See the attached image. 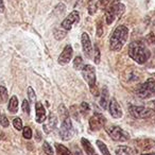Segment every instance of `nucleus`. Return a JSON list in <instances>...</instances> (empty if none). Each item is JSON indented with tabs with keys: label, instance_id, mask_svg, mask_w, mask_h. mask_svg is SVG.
<instances>
[{
	"label": "nucleus",
	"instance_id": "nucleus-1",
	"mask_svg": "<svg viewBox=\"0 0 155 155\" xmlns=\"http://www.w3.org/2000/svg\"><path fill=\"white\" fill-rule=\"evenodd\" d=\"M129 55H130V58L135 61L136 63L142 65L148 62V60L151 56V52L142 41H136L130 44Z\"/></svg>",
	"mask_w": 155,
	"mask_h": 155
},
{
	"label": "nucleus",
	"instance_id": "nucleus-2",
	"mask_svg": "<svg viewBox=\"0 0 155 155\" xmlns=\"http://www.w3.org/2000/svg\"><path fill=\"white\" fill-rule=\"evenodd\" d=\"M129 37V29L127 26L120 25L114 30L110 38V48L112 51H120Z\"/></svg>",
	"mask_w": 155,
	"mask_h": 155
},
{
	"label": "nucleus",
	"instance_id": "nucleus-3",
	"mask_svg": "<svg viewBox=\"0 0 155 155\" xmlns=\"http://www.w3.org/2000/svg\"><path fill=\"white\" fill-rule=\"evenodd\" d=\"M82 72V75L84 78L85 82L88 84L89 88H91V91L94 96L98 97L100 95L99 94V89L97 87V75H96V70L95 67L93 65H84V67L81 70Z\"/></svg>",
	"mask_w": 155,
	"mask_h": 155
},
{
	"label": "nucleus",
	"instance_id": "nucleus-4",
	"mask_svg": "<svg viewBox=\"0 0 155 155\" xmlns=\"http://www.w3.org/2000/svg\"><path fill=\"white\" fill-rule=\"evenodd\" d=\"M125 11L124 5L119 1V0H112L108 8H106L105 12V22L107 25H112L117 17H120L123 15Z\"/></svg>",
	"mask_w": 155,
	"mask_h": 155
},
{
	"label": "nucleus",
	"instance_id": "nucleus-5",
	"mask_svg": "<svg viewBox=\"0 0 155 155\" xmlns=\"http://www.w3.org/2000/svg\"><path fill=\"white\" fill-rule=\"evenodd\" d=\"M135 95L139 99H149L155 95V80L150 78L139 84L135 89Z\"/></svg>",
	"mask_w": 155,
	"mask_h": 155
},
{
	"label": "nucleus",
	"instance_id": "nucleus-6",
	"mask_svg": "<svg viewBox=\"0 0 155 155\" xmlns=\"http://www.w3.org/2000/svg\"><path fill=\"white\" fill-rule=\"evenodd\" d=\"M127 110H129V114L136 119H146L154 114L153 108L141 105H130Z\"/></svg>",
	"mask_w": 155,
	"mask_h": 155
},
{
	"label": "nucleus",
	"instance_id": "nucleus-7",
	"mask_svg": "<svg viewBox=\"0 0 155 155\" xmlns=\"http://www.w3.org/2000/svg\"><path fill=\"white\" fill-rule=\"evenodd\" d=\"M106 133L108 134L110 138L115 141H121L124 142L127 140H129L130 136L124 130H122L118 125H110L106 129Z\"/></svg>",
	"mask_w": 155,
	"mask_h": 155
},
{
	"label": "nucleus",
	"instance_id": "nucleus-8",
	"mask_svg": "<svg viewBox=\"0 0 155 155\" xmlns=\"http://www.w3.org/2000/svg\"><path fill=\"white\" fill-rule=\"evenodd\" d=\"M89 129L91 131H100L101 129H103L106 124V118L103 114L101 113H95L93 116L89 119Z\"/></svg>",
	"mask_w": 155,
	"mask_h": 155
},
{
	"label": "nucleus",
	"instance_id": "nucleus-9",
	"mask_svg": "<svg viewBox=\"0 0 155 155\" xmlns=\"http://www.w3.org/2000/svg\"><path fill=\"white\" fill-rule=\"evenodd\" d=\"M60 137L64 141H68L72 137V122H71L70 117H67L62 120V124H61L60 129Z\"/></svg>",
	"mask_w": 155,
	"mask_h": 155
},
{
	"label": "nucleus",
	"instance_id": "nucleus-10",
	"mask_svg": "<svg viewBox=\"0 0 155 155\" xmlns=\"http://www.w3.org/2000/svg\"><path fill=\"white\" fill-rule=\"evenodd\" d=\"M79 20H80V13L78 11H72L70 14H68V15L66 16V18H65L64 20H63L62 24H61V27H62L64 30L69 31L72 29L73 25L79 22Z\"/></svg>",
	"mask_w": 155,
	"mask_h": 155
},
{
	"label": "nucleus",
	"instance_id": "nucleus-11",
	"mask_svg": "<svg viewBox=\"0 0 155 155\" xmlns=\"http://www.w3.org/2000/svg\"><path fill=\"white\" fill-rule=\"evenodd\" d=\"M134 146L137 148V150L141 152H148L151 149L155 148V140L153 139H135Z\"/></svg>",
	"mask_w": 155,
	"mask_h": 155
},
{
	"label": "nucleus",
	"instance_id": "nucleus-12",
	"mask_svg": "<svg viewBox=\"0 0 155 155\" xmlns=\"http://www.w3.org/2000/svg\"><path fill=\"white\" fill-rule=\"evenodd\" d=\"M108 110H110V114L113 118L115 119H119L122 117L123 112H122V108H121L120 104L118 103L115 98L110 100V104H108Z\"/></svg>",
	"mask_w": 155,
	"mask_h": 155
},
{
	"label": "nucleus",
	"instance_id": "nucleus-13",
	"mask_svg": "<svg viewBox=\"0 0 155 155\" xmlns=\"http://www.w3.org/2000/svg\"><path fill=\"white\" fill-rule=\"evenodd\" d=\"M72 55H73V49L70 45H67L66 47L64 48V50L62 51V53L60 54L58 56V64L64 66V65H67L69 62L71 61L72 58Z\"/></svg>",
	"mask_w": 155,
	"mask_h": 155
},
{
	"label": "nucleus",
	"instance_id": "nucleus-14",
	"mask_svg": "<svg viewBox=\"0 0 155 155\" xmlns=\"http://www.w3.org/2000/svg\"><path fill=\"white\" fill-rule=\"evenodd\" d=\"M81 43H82V48L84 51L85 55L87 58H91L93 56V45H91V41L89 35L86 32L82 33L81 36Z\"/></svg>",
	"mask_w": 155,
	"mask_h": 155
},
{
	"label": "nucleus",
	"instance_id": "nucleus-15",
	"mask_svg": "<svg viewBox=\"0 0 155 155\" xmlns=\"http://www.w3.org/2000/svg\"><path fill=\"white\" fill-rule=\"evenodd\" d=\"M35 112H36V116H35V119H36L37 123H43L44 121L46 120V110L44 107V105L41 103V102H36L35 104Z\"/></svg>",
	"mask_w": 155,
	"mask_h": 155
},
{
	"label": "nucleus",
	"instance_id": "nucleus-16",
	"mask_svg": "<svg viewBox=\"0 0 155 155\" xmlns=\"http://www.w3.org/2000/svg\"><path fill=\"white\" fill-rule=\"evenodd\" d=\"M100 105L103 110H107L108 104H110V93L106 86H104L102 88V91L100 94Z\"/></svg>",
	"mask_w": 155,
	"mask_h": 155
},
{
	"label": "nucleus",
	"instance_id": "nucleus-17",
	"mask_svg": "<svg viewBox=\"0 0 155 155\" xmlns=\"http://www.w3.org/2000/svg\"><path fill=\"white\" fill-rule=\"evenodd\" d=\"M123 78H124L125 82H136L140 79V74L137 72V70L135 69H127V70L124 71V74H123Z\"/></svg>",
	"mask_w": 155,
	"mask_h": 155
},
{
	"label": "nucleus",
	"instance_id": "nucleus-18",
	"mask_svg": "<svg viewBox=\"0 0 155 155\" xmlns=\"http://www.w3.org/2000/svg\"><path fill=\"white\" fill-rule=\"evenodd\" d=\"M81 146H82L83 150L85 151V153H86L87 155H98L97 152H96V150L94 149L93 144L91 143V141H89L88 139H86V138H81Z\"/></svg>",
	"mask_w": 155,
	"mask_h": 155
},
{
	"label": "nucleus",
	"instance_id": "nucleus-19",
	"mask_svg": "<svg viewBox=\"0 0 155 155\" xmlns=\"http://www.w3.org/2000/svg\"><path fill=\"white\" fill-rule=\"evenodd\" d=\"M116 155H135L136 152L133 148L129 146H118L115 150Z\"/></svg>",
	"mask_w": 155,
	"mask_h": 155
},
{
	"label": "nucleus",
	"instance_id": "nucleus-20",
	"mask_svg": "<svg viewBox=\"0 0 155 155\" xmlns=\"http://www.w3.org/2000/svg\"><path fill=\"white\" fill-rule=\"evenodd\" d=\"M56 122H58V118L54 116L53 114H51L48 118V122L46 124H44V131L46 133H50L53 129H55L56 127Z\"/></svg>",
	"mask_w": 155,
	"mask_h": 155
},
{
	"label": "nucleus",
	"instance_id": "nucleus-21",
	"mask_svg": "<svg viewBox=\"0 0 155 155\" xmlns=\"http://www.w3.org/2000/svg\"><path fill=\"white\" fill-rule=\"evenodd\" d=\"M8 110H9L10 113L12 114H16L18 110V99L16 96H13L11 97L9 101V105H8Z\"/></svg>",
	"mask_w": 155,
	"mask_h": 155
},
{
	"label": "nucleus",
	"instance_id": "nucleus-22",
	"mask_svg": "<svg viewBox=\"0 0 155 155\" xmlns=\"http://www.w3.org/2000/svg\"><path fill=\"white\" fill-rule=\"evenodd\" d=\"M56 149V152H58V155H72L71 152L68 150V148H66L65 146H63L62 143H55L54 144Z\"/></svg>",
	"mask_w": 155,
	"mask_h": 155
},
{
	"label": "nucleus",
	"instance_id": "nucleus-23",
	"mask_svg": "<svg viewBox=\"0 0 155 155\" xmlns=\"http://www.w3.org/2000/svg\"><path fill=\"white\" fill-rule=\"evenodd\" d=\"M84 67V62H83V58L80 55L75 56L74 60H73V68L75 70H82V68Z\"/></svg>",
	"mask_w": 155,
	"mask_h": 155
},
{
	"label": "nucleus",
	"instance_id": "nucleus-24",
	"mask_svg": "<svg viewBox=\"0 0 155 155\" xmlns=\"http://www.w3.org/2000/svg\"><path fill=\"white\" fill-rule=\"evenodd\" d=\"M97 147L99 148V150L101 151V153L103 155H112L110 153V151H108V148L106 147V144L104 143V142H102L101 140H97Z\"/></svg>",
	"mask_w": 155,
	"mask_h": 155
},
{
	"label": "nucleus",
	"instance_id": "nucleus-25",
	"mask_svg": "<svg viewBox=\"0 0 155 155\" xmlns=\"http://www.w3.org/2000/svg\"><path fill=\"white\" fill-rule=\"evenodd\" d=\"M66 34H67V31L64 30L62 27H61L60 29H55V31H54V37H55L58 41L63 39L65 36H66Z\"/></svg>",
	"mask_w": 155,
	"mask_h": 155
},
{
	"label": "nucleus",
	"instance_id": "nucleus-26",
	"mask_svg": "<svg viewBox=\"0 0 155 155\" xmlns=\"http://www.w3.org/2000/svg\"><path fill=\"white\" fill-rule=\"evenodd\" d=\"M8 98V89L5 86H0V103H5Z\"/></svg>",
	"mask_w": 155,
	"mask_h": 155
},
{
	"label": "nucleus",
	"instance_id": "nucleus-27",
	"mask_svg": "<svg viewBox=\"0 0 155 155\" xmlns=\"http://www.w3.org/2000/svg\"><path fill=\"white\" fill-rule=\"evenodd\" d=\"M58 114H60L62 120L65 118H67V117H70V114L68 113V110H67V108L65 107L64 104H61V105L58 106Z\"/></svg>",
	"mask_w": 155,
	"mask_h": 155
},
{
	"label": "nucleus",
	"instance_id": "nucleus-28",
	"mask_svg": "<svg viewBox=\"0 0 155 155\" xmlns=\"http://www.w3.org/2000/svg\"><path fill=\"white\" fill-rule=\"evenodd\" d=\"M94 61H95L96 64H99L100 61H101V54H100V49L97 45H95L94 47Z\"/></svg>",
	"mask_w": 155,
	"mask_h": 155
},
{
	"label": "nucleus",
	"instance_id": "nucleus-29",
	"mask_svg": "<svg viewBox=\"0 0 155 155\" xmlns=\"http://www.w3.org/2000/svg\"><path fill=\"white\" fill-rule=\"evenodd\" d=\"M32 135H33V133L30 127H25L24 129H22V136H24L25 139H31Z\"/></svg>",
	"mask_w": 155,
	"mask_h": 155
},
{
	"label": "nucleus",
	"instance_id": "nucleus-30",
	"mask_svg": "<svg viewBox=\"0 0 155 155\" xmlns=\"http://www.w3.org/2000/svg\"><path fill=\"white\" fill-rule=\"evenodd\" d=\"M13 125L17 131H22L24 127H22V120L19 118V117H16L13 120Z\"/></svg>",
	"mask_w": 155,
	"mask_h": 155
},
{
	"label": "nucleus",
	"instance_id": "nucleus-31",
	"mask_svg": "<svg viewBox=\"0 0 155 155\" xmlns=\"http://www.w3.org/2000/svg\"><path fill=\"white\" fill-rule=\"evenodd\" d=\"M43 150H44V152L46 153L47 155H53V149H52V147L50 146L49 143H48L47 141H44V143H43Z\"/></svg>",
	"mask_w": 155,
	"mask_h": 155
},
{
	"label": "nucleus",
	"instance_id": "nucleus-32",
	"mask_svg": "<svg viewBox=\"0 0 155 155\" xmlns=\"http://www.w3.org/2000/svg\"><path fill=\"white\" fill-rule=\"evenodd\" d=\"M79 108H80V112L82 113L83 115L88 114L89 110H91V107H89V104L86 103V102H82V103L80 104V106H79Z\"/></svg>",
	"mask_w": 155,
	"mask_h": 155
},
{
	"label": "nucleus",
	"instance_id": "nucleus-33",
	"mask_svg": "<svg viewBox=\"0 0 155 155\" xmlns=\"http://www.w3.org/2000/svg\"><path fill=\"white\" fill-rule=\"evenodd\" d=\"M97 37H101L103 35V24H102L101 20H99L97 24V32H96Z\"/></svg>",
	"mask_w": 155,
	"mask_h": 155
},
{
	"label": "nucleus",
	"instance_id": "nucleus-34",
	"mask_svg": "<svg viewBox=\"0 0 155 155\" xmlns=\"http://www.w3.org/2000/svg\"><path fill=\"white\" fill-rule=\"evenodd\" d=\"M146 41L149 45H155V35L153 32L149 33L148 35L146 36Z\"/></svg>",
	"mask_w": 155,
	"mask_h": 155
},
{
	"label": "nucleus",
	"instance_id": "nucleus-35",
	"mask_svg": "<svg viewBox=\"0 0 155 155\" xmlns=\"http://www.w3.org/2000/svg\"><path fill=\"white\" fill-rule=\"evenodd\" d=\"M0 124H1V127H8L10 125L9 119H8V117L5 116V115H2L1 118H0Z\"/></svg>",
	"mask_w": 155,
	"mask_h": 155
},
{
	"label": "nucleus",
	"instance_id": "nucleus-36",
	"mask_svg": "<svg viewBox=\"0 0 155 155\" xmlns=\"http://www.w3.org/2000/svg\"><path fill=\"white\" fill-rule=\"evenodd\" d=\"M28 97L31 102L35 101V99H36V95H35V91H33L32 87H28Z\"/></svg>",
	"mask_w": 155,
	"mask_h": 155
},
{
	"label": "nucleus",
	"instance_id": "nucleus-37",
	"mask_svg": "<svg viewBox=\"0 0 155 155\" xmlns=\"http://www.w3.org/2000/svg\"><path fill=\"white\" fill-rule=\"evenodd\" d=\"M21 108L26 114H30V104H29L28 100H24V101H22Z\"/></svg>",
	"mask_w": 155,
	"mask_h": 155
},
{
	"label": "nucleus",
	"instance_id": "nucleus-38",
	"mask_svg": "<svg viewBox=\"0 0 155 155\" xmlns=\"http://www.w3.org/2000/svg\"><path fill=\"white\" fill-rule=\"evenodd\" d=\"M96 12H97V5H96V3L88 5V13L91 14V15H95Z\"/></svg>",
	"mask_w": 155,
	"mask_h": 155
},
{
	"label": "nucleus",
	"instance_id": "nucleus-39",
	"mask_svg": "<svg viewBox=\"0 0 155 155\" xmlns=\"http://www.w3.org/2000/svg\"><path fill=\"white\" fill-rule=\"evenodd\" d=\"M112 0H99V5H101V8H106L110 3Z\"/></svg>",
	"mask_w": 155,
	"mask_h": 155
},
{
	"label": "nucleus",
	"instance_id": "nucleus-40",
	"mask_svg": "<svg viewBox=\"0 0 155 155\" xmlns=\"http://www.w3.org/2000/svg\"><path fill=\"white\" fill-rule=\"evenodd\" d=\"M5 12V2L3 0H0V13H3Z\"/></svg>",
	"mask_w": 155,
	"mask_h": 155
},
{
	"label": "nucleus",
	"instance_id": "nucleus-41",
	"mask_svg": "<svg viewBox=\"0 0 155 155\" xmlns=\"http://www.w3.org/2000/svg\"><path fill=\"white\" fill-rule=\"evenodd\" d=\"M35 137H36V140H37V141H39V140L41 139V134H39V132H38V131H36V135H35Z\"/></svg>",
	"mask_w": 155,
	"mask_h": 155
},
{
	"label": "nucleus",
	"instance_id": "nucleus-42",
	"mask_svg": "<svg viewBox=\"0 0 155 155\" xmlns=\"http://www.w3.org/2000/svg\"><path fill=\"white\" fill-rule=\"evenodd\" d=\"M87 3H88V5H91V3H95V0H87Z\"/></svg>",
	"mask_w": 155,
	"mask_h": 155
},
{
	"label": "nucleus",
	"instance_id": "nucleus-43",
	"mask_svg": "<svg viewBox=\"0 0 155 155\" xmlns=\"http://www.w3.org/2000/svg\"><path fill=\"white\" fill-rule=\"evenodd\" d=\"M141 155H155L154 153H144V154H141Z\"/></svg>",
	"mask_w": 155,
	"mask_h": 155
},
{
	"label": "nucleus",
	"instance_id": "nucleus-44",
	"mask_svg": "<svg viewBox=\"0 0 155 155\" xmlns=\"http://www.w3.org/2000/svg\"><path fill=\"white\" fill-rule=\"evenodd\" d=\"M79 1H80V0H75V2H77V3L79 2Z\"/></svg>",
	"mask_w": 155,
	"mask_h": 155
},
{
	"label": "nucleus",
	"instance_id": "nucleus-45",
	"mask_svg": "<svg viewBox=\"0 0 155 155\" xmlns=\"http://www.w3.org/2000/svg\"><path fill=\"white\" fill-rule=\"evenodd\" d=\"M154 26H155V18H154Z\"/></svg>",
	"mask_w": 155,
	"mask_h": 155
}]
</instances>
